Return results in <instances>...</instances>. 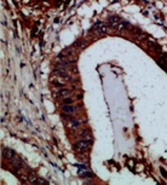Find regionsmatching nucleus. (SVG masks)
<instances>
[{"label":"nucleus","instance_id":"nucleus-1","mask_svg":"<svg viewBox=\"0 0 167 185\" xmlns=\"http://www.w3.org/2000/svg\"><path fill=\"white\" fill-rule=\"evenodd\" d=\"M109 23L113 28H115L116 30H123L126 27V23L123 21H121L120 18H116V17H111L109 19Z\"/></svg>","mask_w":167,"mask_h":185},{"label":"nucleus","instance_id":"nucleus-2","mask_svg":"<svg viewBox=\"0 0 167 185\" xmlns=\"http://www.w3.org/2000/svg\"><path fill=\"white\" fill-rule=\"evenodd\" d=\"M90 144H91V141H89V140H80V141H78V143H75L74 149L78 152H85L89 149Z\"/></svg>","mask_w":167,"mask_h":185},{"label":"nucleus","instance_id":"nucleus-3","mask_svg":"<svg viewBox=\"0 0 167 185\" xmlns=\"http://www.w3.org/2000/svg\"><path fill=\"white\" fill-rule=\"evenodd\" d=\"M68 93H69V91L67 88H61V90L57 91L58 97H66V96H68Z\"/></svg>","mask_w":167,"mask_h":185},{"label":"nucleus","instance_id":"nucleus-4","mask_svg":"<svg viewBox=\"0 0 167 185\" xmlns=\"http://www.w3.org/2000/svg\"><path fill=\"white\" fill-rule=\"evenodd\" d=\"M63 110L66 111V113H73V111H74V108H73V107H70L69 104H68V105L66 104V105L63 107Z\"/></svg>","mask_w":167,"mask_h":185},{"label":"nucleus","instance_id":"nucleus-5","mask_svg":"<svg viewBox=\"0 0 167 185\" xmlns=\"http://www.w3.org/2000/svg\"><path fill=\"white\" fill-rule=\"evenodd\" d=\"M4 151H6L7 154H12V151H11V150H6V149H4ZM5 156L9 157V159H12V157H13V155H5Z\"/></svg>","mask_w":167,"mask_h":185},{"label":"nucleus","instance_id":"nucleus-6","mask_svg":"<svg viewBox=\"0 0 167 185\" xmlns=\"http://www.w3.org/2000/svg\"><path fill=\"white\" fill-rule=\"evenodd\" d=\"M70 126H72V128H76V127L79 126V122H78V121H73V122L70 123Z\"/></svg>","mask_w":167,"mask_h":185},{"label":"nucleus","instance_id":"nucleus-7","mask_svg":"<svg viewBox=\"0 0 167 185\" xmlns=\"http://www.w3.org/2000/svg\"><path fill=\"white\" fill-rule=\"evenodd\" d=\"M72 102H73L72 98H66V99H64V104H70Z\"/></svg>","mask_w":167,"mask_h":185},{"label":"nucleus","instance_id":"nucleus-8","mask_svg":"<svg viewBox=\"0 0 167 185\" xmlns=\"http://www.w3.org/2000/svg\"><path fill=\"white\" fill-rule=\"evenodd\" d=\"M161 173H162V176H164V177H166V178H167V173H166V171L161 170Z\"/></svg>","mask_w":167,"mask_h":185}]
</instances>
